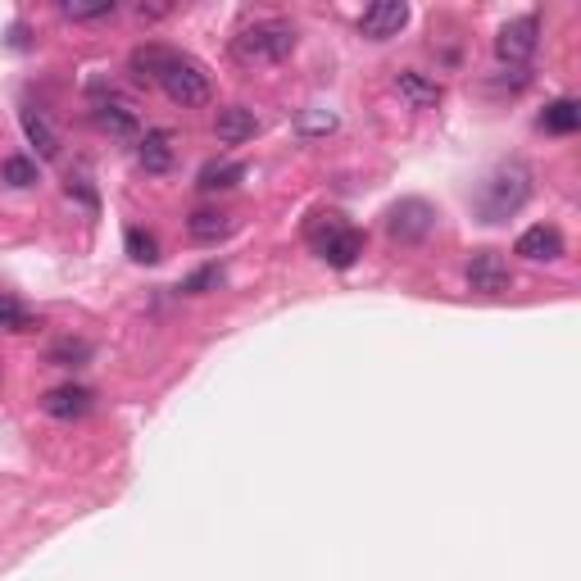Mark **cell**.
Here are the masks:
<instances>
[{"label": "cell", "instance_id": "3957f363", "mask_svg": "<svg viewBox=\"0 0 581 581\" xmlns=\"http://www.w3.org/2000/svg\"><path fill=\"white\" fill-rule=\"evenodd\" d=\"M155 87H164V96L173 100V105L196 109V105H205V100H209V73L200 69L196 60H187V55L173 50V60L164 64V73H159Z\"/></svg>", "mask_w": 581, "mask_h": 581}, {"label": "cell", "instance_id": "484cf974", "mask_svg": "<svg viewBox=\"0 0 581 581\" xmlns=\"http://www.w3.org/2000/svg\"><path fill=\"white\" fill-rule=\"evenodd\" d=\"M300 128H305V132H332L336 128V114H327V109H314V114H305V119H300Z\"/></svg>", "mask_w": 581, "mask_h": 581}, {"label": "cell", "instance_id": "52a82bcc", "mask_svg": "<svg viewBox=\"0 0 581 581\" xmlns=\"http://www.w3.org/2000/svg\"><path fill=\"white\" fill-rule=\"evenodd\" d=\"M404 23H409V5H404V0H377V5L364 10L359 32H364L368 41H391V37H400Z\"/></svg>", "mask_w": 581, "mask_h": 581}, {"label": "cell", "instance_id": "e0dca14e", "mask_svg": "<svg viewBox=\"0 0 581 581\" xmlns=\"http://www.w3.org/2000/svg\"><path fill=\"white\" fill-rule=\"evenodd\" d=\"M541 128L554 132V137H572V132L581 128V105H577V100H568V96L554 100V105H545Z\"/></svg>", "mask_w": 581, "mask_h": 581}, {"label": "cell", "instance_id": "603a6c76", "mask_svg": "<svg viewBox=\"0 0 581 581\" xmlns=\"http://www.w3.org/2000/svg\"><path fill=\"white\" fill-rule=\"evenodd\" d=\"M82 359H91L87 341H60L55 350H50V364H64V368H78Z\"/></svg>", "mask_w": 581, "mask_h": 581}, {"label": "cell", "instance_id": "d4e9b609", "mask_svg": "<svg viewBox=\"0 0 581 581\" xmlns=\"http://www.w3.org/2000/svg\"><path fill=\"white\" fill-rule=\"evenodd\" d=\"M28 327V314H23L19 300L10 296H0V332H23Z\"/></svg>", "mask_w": 581, "mask_h": 581}, {"label": "cell", "instance_id": "ffe728a7", "mask_svg": "<svg viewBox=\"0 0 581 581\" xmlns=\"http://www.w3.org/2000/svg\"><path fill=\"white\" fill-rule=\"evenodd\" d=\"M114 0H64L60 5V14L64 19H73V23H96V19H114Z\"/></svg>", "mask_w": 581, "mask_h": 581}, {"label": "cell", "instance_id": "7402d4cb", "mask_svg": "<svg viewBox=\"0 0 581 581\" xmlns=\"http://www.w3.org/2000/svg\"><path fill=\"white\" fill-rule=\"evenodd\" d=\"M123 246H128V255L137 259V264H155V259H159V241L150 237V232H141V227H128Z\"/></svg>", "mask_w": 581, "mask_h": 581}, {"label": "cell", "instance_id": "44dd1931", "mask_svg": "<svg viewBox=\"0 0 581 581\" xmlns=\"http://www.w3.org/2000/svg\"><path fill=\"white\" fill-rule=\"evenodd\" d=\"M0 182H5V187H14V191H28L32 182H37V164H32V159H23V155L5 159V164H0Z\"/></svg>", "mask_w": 581, "mask_h": 581}, {"label": "cell", "instance_id": "ba28073f", "mask_svg": "<svg viewBox=\"0 0 581 581\" xmlns=\"http://www.w3.org/2000/svg\"><path fill=\"white\" fill-rule=\"evenodd\" d=\"M513 250H518L522 259H532V264H554V259H563L568 241H563V232L554 223H536V227H527V232H522Z\"/></svg>", "mask_w": 581, "mask_h": 581}, {"label": "cell", "instance_id": "7c38bea8", "mask_svg": "<svg viewBox=\"0 0 581 581\" xmlns=\"http://www.w3.org/2000/svg\"><path fill=\"white\" fill-rule=\"evenodd\" d=\"M91 119H96L100 132H109V137H137V114H132V105H123V100H100L96 109H91Z\"/></svg>", "mask_w": 581, "mask_h": 581}, {"label": "cell", "instance_id": "9a60e30c", "mask_svg": "<svg viewBox=\"0 0 581 581\" xmlns=\"http://www.w3.org/2000/svg\"><path fill=\"white\" fill-rule=\"evenodd\" d=\"M23 132H28V141L37 146L41 159H55V155H60V132L50 128V119L41 114V109H23Z\"/></svg>", "mask_w": 581, "mask_h": 581}, {"label": "cell", "instance_id": "cb8c5ba5", "mask_svg": "<svg viewBox=\"0 0 581 581\" xmlns=\"http://www.w3.org/2000/svg\"><path fill=\"white\" fill-rule=\"evenodd\" d=\"M218 282H223V268L209 264V268H200V273H191L187 282H182V291H187V296H205L209 286H218Z\"/></svg>", "mask_w": 581, "mask_h": 581}, {"label": "cell", "instance_id": "277c9868", "mask_svg": "<svg viewBox=\"0 0 581 581\" xmlns=\"http://www.w3.org/2000/svg\"><path fill=\"white\" fill-rule=\"evenodd\" d=\"M432 232H436V209L427 205V200L409 196V200L386 209V237L400 241V246H418V241H427Z\"/></svg>", "mask_w": 581, "mask_h": 581}, {"label": "cell", "instance_id": "d6986e66", "mask_svg": "<svg viewBox=\"0 0 581 581\" xmlns=\"http://www.w3.org/2000/svg\"><path fill=\"white\" fill-rule=\"evenodd\" d=\"M168 60H173L168 46H137L132 50V73H137L141 82H159V73H164Z\"/></svg>", "mask_w": 581, "mask_h": 581}, {"label": "cell", "instance_id": "9c48e42d", "mask_svg": "<svg viewBox=\"0 0 581 581\" xmlns=\"http://www.w3.org/2000/svg\"><path fill=\"white\" fill-rule=\"evenodd\" d=\"M318 255L327 259V268H355V259L364 255V232L341 223L336 232H327V237L318 241Z\"/></svg>", "mask_w": 581, "mask_h": 581}, {"label": "cell", "instance_id": "5bb4252c", "mask_svg": "<svg viewBox=\"0 0 581 581\" xmlns=\"http://www.w3.org/2000/svg\"><path fill=\"white\" fill-rule=\"evenodd\" d=\"M137 159H141V168H146V173H168V168H173V137H168L164 128L146 132V137H141Z\"/></svg>", "mask_w": 581, "mask_h": 581}, {"label": "cell", "instance_id": "ac0fdd59", "mask_svg": "<svg viewBox=\"0 0 581 581\" xmlns=\"http://www.w3.org/2000/svg\"><path fill=\"white\" fill-rule=\"evenodd\" d=\"M395 91H400L404 100L414 109H427V105H436L441 100V87H436L432 78H423V73H414V69H404L400 78H395Z\"/></svg>", "mask_w": 581, "mask_h": 581}, {"label": "cell", "instance_id": "4316f807", "mask_svg": "<svg viewBox=\"0 0 581 581\" xmlns=\"http://www.w3.org/2000/svg\"><path fill=\"white\" fill-rule=\"evenodd\" d=\"M137 14H141V19H164L168 5H137Z\"/></svg>", "mask_w": 581, "mask_h": 581}, {"label": "cell", "instance_id": "8992f818", "mask_svg": "<svg viewBox=\"0 0 581 581\" xmlns=\"http://www.w3.org/2000/svg\"><path fill=\"white\" fill-rule=\"evenodd\" d=\"M463 277H468V291H477V296H504L509 291V259L500 255V250H477L473 259H468V268H463Z\"/></svg>", "mask_w": 581, "mask_h": 581}, {"label": "cell", "instance_id": "30bf717a", "mask_svg": "<svg viewBox=\"0 0 581 581\" xmlns=\"http://www.w3.org/2000/svg\"><path fill=\"white\" fill-rule=\"evenodd\" d=\"M91 404H96V395L87 386H55V391L41 395V409L50 418H60V423H73V418L91 414Z\"/></svg>", "mask_w": 581, "mask_h": 581}, {"label": "cell", "instance_id": "6da1fadb", "mask_svg": "<svg viewBox=\"0 0 581 581\" xmlns=\"http://www.w3.org/2000/svg\"><path fill=\"white\" fill-rule=\"evenodd\" d=\"M532 168L522 164V159H504V164H495L491 173L482 178V187H477L473 196V209L482 223H504V218H513L527 200H532Z\"/></svg>", "mask_w": 581, "mask_h": 581}, {"label": "cell", "instance_id": "7a4b0ae2", "mask_svg": "<svg viewBox=\"0 0 581 581\" xmlns=\"http://www.w3.org/2000/svg\"><path fill=\"white\" fill-rule=\"evenodd\" d=\"M291 50H296V28L282 19L255 23V28H246L232 41V55H237L241 64H282Z\"/></svg>", "mask_w": 581, "mask_h": 581}, {"label": "cell", "instance_id": "2e32d148", "mask_svg": "<svg viewBox=\"0 0 581 581\" xmlns=\"http://www.w3.org/2000/svg\"><path fill=\"white\" fill-rule=\"evenodd\" d=\"M241 178H246V164H237V159H209V164L200 168L196 187L200 191H227V187H237Z\"/></svg>", "mask_w": 581, "mask_h": 581}, {"label": "cell", "instance_id": "4fadbf2b", "mask_svg": "<svg viewBox=\"0 0 581 581\" xmlns=\"http://www.w3.org/2000/svg\"><path fill=\"white\" fill-rule=\"evenodd\" d=\"M187 237L200 241V246H214V241L232 237V218L218 214V209H196V214L187 218Z\"/></svg>", "mask_w": 581, "mask_h": 581}, {"label": "cell", "instance_id": "5b68a950", "mask_svg": "<svg viewBox=\"0 0 581 581\" xmlns=\"http://www.w3.org/2000/svg\"><path fill=\"white\" fill-rule=\"evenodd\" d=\"M536 37H541V23H536V14L509 19L500 28V37H495V55H500L504 64H513V69H522V64L536 55Z\"/></svg>", "mask_w": 581, "mask_h": 581}, {"label": "cell", "instance_id": "8fae6325", "mask_svg": "<svg viewBox=\"0 0 581 581\" xmlns=\"http://www.w3.org/2000/svg\"><path fill=\"white\" fill-rule=\"evenodd\" d=\"M259 132V119H255V109L246 105H227L214 114V137L223 141V146H241V141H250Z\"/></svg>", "mask_w": 581, "mask_h": 581}]
</instances>
